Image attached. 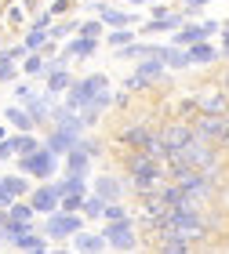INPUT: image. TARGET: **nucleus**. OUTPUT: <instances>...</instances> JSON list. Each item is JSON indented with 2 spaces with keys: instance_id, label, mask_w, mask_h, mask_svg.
Here are the masks:
<instances>
[{
  "instance_id": "1",
  "label": "nucleus",
  "mask_w": 229,
  "mask_h": 254,
  "mask_svg": "<svg viewBox=\"0 0 229 254\" xmlns=\"http://www.w3.org/2000/svg\"><path fill=\"white\" fill-rule=\"evenodd\" d=\"M106 87H109L106 73H95V76L76 80V84H73L70 91H66V109H70V113H76V109H87V102H91V98H98Z\"/></svg>"
},
{
  "instance_id": "2",
  "label": "nucleus",
  "mask_w": 229,
  "mask_h": 254,
  "mask_svg": "<svg viewBox=\"0 0 229 254\" xmlns=\"http://www.w3.org/2000/svg\"><path fill=\"white\" fill-rule=\"evenodd\" d=\"M102 236H106L109 247H117L120 254H131L135 247H139V222L135 218H124V222H109L106 229H102Z\"/></svg>"
},
{
  "instance_id": "3",
  "label": "nucleus",
  "mask_w": 229,
  "mask_h": 254,
  "mask_svg": "<svg viewBox=\"0 0 229 254\" xmlns=\"http://www.w3.org/2000/svg\"><path fill=\"white\" fill-rule=\"evenodd\" d=\"M160 142L167 145V153H175V149H186L193 138H197V131H193V124L189 120H178V117H171V120H164L160 124Z\"/></svg>"
},
{
  "instance_id": "4",
  "label": "nucleus",
  "mask_w": 229,
  "mask_h": 254,
  "mask_svg": "<svg viewBox=\"0 0 229 254\" xmlns=\"http://www.w3.org/2000/svg\"><path fill=\"white\" fill-rule=\"evenodd\" d=\"M193 102H197V113H215V117H229V95L215 84V80H208L197 95H193Z\"/></svg>"
},
{
  "instance_id": "5",
  "label": "nucleus",
  "mask_w": 229,
  "mask_h": 254,
  "mask_svg": "<svg viewBox=\"0 0 229 254\" xmlns=\"http://www.w3.org/2000/svg\"><path fill=\"white\" fill-rule=\"evenodd\" d=\"M193 131H197L200 142L208 145H222L226 134H229V120L226 117H215V113H200L197 120H193Z\"/></svg>"
},
{
  "instance_id": "6",
  "label": "nucleus",
  "mask_w": 229,
  "mask_h": 254,
  "mask_svg": "<svg viewBox=\"0 0 229 254\" xmlns=\"http://www.w3.org/2000/svg\"><path fill=\"white\" fill-rule=\"evenodd\" d=\"M80 229H84V218H80V214L59 211V214H48V222H44V236H48V240H70V236L80 233Z\"/></svg>"
},
{
  "instance_id": "7",
  "label": "nucleus",
  "mask_w": 229,
  "mask_h": 254,
  "mask_svg": "<svg viewBox=\"0 0 229 254\" xmlns=\"http://www.w3.org/2000/svg\"><path fill=\"white\" fill-rule=\"evenodd\" d=\"M18 171H26V175H37V178H44L48 182L55 171V153L51 149H40V153H33V156H18Z\"/></svg>"
},
{
  "instance_id": "8",
  "label": "nucleus",
  "mask_w": 229,
  "mask_h": 254,
  "mask_svg": "<svg viewBox=\"0 0 229 254\" xmlns=\"http://www.w3.org/2000/svg\"><path fill=\"white\" fill-rule=\"evenodd\" d=\"M29 203H33V211H37V214H59L62 196L55 192V186H37L29 192Z\"/></svg>"
},
{
  "instance_id": "9",
  "label": "nucleus",
  "mask_w": 229,
  "mask_h": 254,
  "mask_svg": "<svg viewBox=\"0 0 229 254\" xmlns=\"http://www.w3.org/2000/svg\"><path fill=\"white\" fill-rule=\"evenodd\" d=\"M131 189V182L128 178H113V175H102L95 182V196H102L106 203H120V196Z\"/></svg>"
},
{
  "instance_id": "10",
  "label": "nucleus",
  "mask_w": 229,
  "mask_h": 254,
  "mask_svg": "<svg viewBox=\"0 0 229 254\" xmlns=\"http://www.w3.org/2000/svg\"><path fill=\"white\" fill-rule=\"evenodd\" d=\"M215 29H219V22H204V26H193V29H178V33H175V48H193V44H204Z\"/></svg>"
},
{
  "instance_id": "11",
  "label": "nucleus",
  "mask_w": 229,
  "mask_h": 254,
  "mask_svg": "<svg viewBox=\"0 0 229 254\" xmlns=\"http://www.w3.org/2000/svg\"><path fill=\"white\" fill-rule=\"evenodd\" d=\"M26 109H29V117H33V124H55V113H59V109H55V102L51 98H44V95H33L29 102H26Z\"/></svg>"
},
{
  "instance_id": "12",
  "label": "nucleus",
  "mask_w": 229,
  "mask_h": 254,
  "mask_svg": "<svg viewBox=\"0 0 229 254\" xmlns=\"http://www.w3.org/2000/svg\"><path fill=\"white\" fill-rule=\"evenodd\" d=\"M109 244H106V236H95V233H76L73 236V251L80 254H102Z\"/></svg>"
},
{
  "instance_id": "13",
  "label": "nucleus",
  "mask_w": 229,
  "mask_h": 254,
  "mask_svg": "<svg viewBox=\"0 0 229 254\" xmlns=\"http://www.w3.org/2000/svg\"><path fill=\"white\" fill-rule=\"evenodd\" d=\"M95 48H98V40H87V37H73L70 44H66V59H91L95 55Z\"/></svg>"
},
{
  "instance_id": "14",
  "label": "nucleus",
  "mask_w": 229,
  "mask_h": 254,
  "mask_svg": "<svg viewBox=\"0 0 229 254\" xmlns=\"http://www.w3.org/2000/svg\"><path fill=\"white\" fill-rule=\"evenodd\" d=\"M4 117H7V124L15 127L18 134H33V127H37V124H33V117H29V109H18V106H11V109L4 113Z\"/></svg>"
},
{
  "instance_id": "15",
  "label": "nucleus",
  "mask_w": 229,
  "mask_h": 254,
  "mask_svg": "<svg viewBox=\"0 0 229 254\" xmlns=\"http://www.w3.org/2000/svg\"><path fill=\"white\" fill-rule=\"evenodd\" d=\"M84 175H87V153L76 145L73 153L66 156V178H84Z\"/></svg>"
},
{
  "instance_id": "16",
  "label": "nucleus",
  "mask_w": 229,
  "mask_h": 254,
  "mask_svg": "<svg viewBox=\"0 0 229 254\" xmlns=\"http://www.w3.org/2000/svg\"><path fill=\"white\" fill-rule=\"evenodd\" d=\"M95 11H98V18L106 22V26H117V29H128V26H131V18L124 15V11L109 7V4H95Z\"/></svg>"
},
{
  "instance_id": "17",
  "label": "nucleus",
  "mask_w": 229,
  "mask_h": 254,
  "mask_svg": "<svg viewBox=\"0 0 229 254\" xmlns=\"http://www.w3.org/2000/svg\"><path fill=\"white\" fill-rule=\"evenodd\" d=\"M48 149H51L55 156H59V153L70 156L73 149H76V138H73V134H66V131H51V134H48Z\"/></svg>"
},
{
  "instance_id": "18",
  "label": "nucleus",
  "mask_w": 229,
  "mask_h": 254,
  "mask_svg": "<svg viewBox=\"0 0 229 254\" xmlns=\"http://www.w3.org/2000/svg\"><path fill=\"white\" fill-rule=\"evenodd\" d=\"M186 51H189V62H193V65H211L215 59H219V51H215L208 40H204V44H193V48H186Z\"/></svg>"
},
{
  "instance_id": "19",
  "label": "nucleus",
  "mask_w": 229,
  "mask_h": 254,
  "mask_svg": "<svg viewBox=\"0 0 229 254\" xmlns=\"http://www.w3.org/2000/svg\"><path fill=\"white\" fill-rule=\"evenodd\" d=\"M164 65H167L164 59H146V62H142L139 69H135V73H139V76L146 80V84L153 80V87H156V80H164V76H160V73H164Z\"/></svg>"
},
{
  "instance_id": "20",
  "label": "nucleus",
  "mask_w": 229,
  "mask_h": 254,
  "mask_svg": "<svg viewBox=\"0 0 229 254\" xmlns=\"http://www.w3.org/2000/svg\"><path fill=\"white\" fill-rule=\"evenodd\" d=\"M51 44V29H37L33 26L29 33H26V48H29V55H40V48H48Z\"/></svg>"
},
{
  "instance_id": "21",
  "label": "nucleus",
  "mask_w": 229,
  "mask_h": 254,
  "mask_svg": "<svg viewBox=\"0 0 229 254\" xmlns=\"http://www.w3.org/2000/svg\"><path fill=\"white\" fill-rule=\"evenodd\" d=\"M182 26V15H164V18H153L150 26H142L146 33H171V29H178Z\"/></svg>"
},
{
  "instance_id": "22",
  "label": "nucleus",
  "mask_w": 229,
  "mask_h": 254,
  "mask_svg": "<svg viewBox=\"0 0 229 254\" xmlns=\"http://www.w3.org/2000/svg\"><path fill=\"white\" fill-rule=\"evenodd\" d=\"M73 84H76V80L66 73V69H62V73H51V76H48V91H51V95H62V91H70Z\"/></svg>"
},
{
  "instance_id": "23",
  "label": "nucleus",
  "mask_w": 229,
  "mask_h": 254,
  "mask_svg": "<svg viewBox=\"0 0 229 254\" xmlns=\"http://www.w3.org/2000/svg\"><path fill=\"white\" fill-rule=\"evenodd\" d=\"M15 138V145H18V156H33V153H40V142L33 134H11Z\"/></svg>"
},
{
  "instance_id": "24",
  "label": "nucleus",
  "mask_w": 229,
  "mask_h": 254,
  "mask_svg": "<svg viewBox=\"0 0 229 254\" xmlns=\"http://www.w3.org/2000/svg\"><path fill=\"white\" fill-rule=\"evenodd\" d=\"M11 222H29V218L33 214H37V211H33V203H26V200H18V203H11Z\"/></svg>"
},
{
  "instance_id": "25",
  "label": "nucleus",
  "mask_w": 229,
  "mask_h": 254,
  "mask_svg": "<svg viewBox=\"0 0 229 254\" xmlns=\"http://www.w3.org/2000/svg\"><path fill=\"white\" fill-rule=\"evenodd\" d=\"M102 211H106V200H102V196H87L84 200V218H102Z\"/></svg>"
},
{
  "instance_id": "26",
  "label": "nucleus",
  "mask_w": 229,
  "mask_h": 254,
  "mask_svg": "<svg viewBox=\"0 0 229 254\" xmlns=\"http://www.w3.org/2000/svg\"><path fill=\"white\" fill-rule=\"evenodd\" d=\"M4 186L15 192V200H22V196H29V192H33V189L26 186V178H18V175H7V178H4Z\"/></svg>"
},
{
  "instance_id": "27",
  "label": "nucleus",
  "mask_w": 229,
  "mask_h": 254,
  "mask_svg": "<svg viewBox=\"0 0 229 254\" xmlns=\"http://www.w3.org/2000/svg\"><path fill=\"white\" fill-rule=\"evenodd\" d=\"M167 65H171V69H186V65H193V62H189V51H186V48H171Z\"/></svg>"
},
{
  "instance_id": "28",
  "label": "nucleus",
  "mask_w": 229,
  "mask_h": 254,
  "mask_svg": "<svg viewBox=\"0 0 229 254\" xmlns=\"http://www.w3.org/2000/svg\"><path fill=\"white\" fill-rule=\"evenodd\" d=\"M102 218H106V222H124V218H128V207H124V203H106Z\"/></svg>"
},
{
  "instance_id": "29",
  "label": "nucleus",
  "mask_w": 229,
  "mask_h": 254,
  "mask_svg": "<svg viewBox=\"0 0 229 254\" xmlns=\"http://www.w3.org/2000/svg\"><path fill=\"white\" fill-rule=\"evenodd\" d=\"M80 37L98 40V37H102V18H95V22H80Z\"/></svg>"
},
{
  "instance_id": "30",
  "label": "nucleus",
  "mask_w": 229,
  "mask_h": 254,
  "mask_svg": "<svg viewBox=\"0 0 229 254\" xmlns=\"http://www.w3.org/2000/svg\"><path fill=\"white\" fill-rule=\"evenodd\" d=\"M15 247H18V251H37V247H48V244H44V240H40L37 233H29V236L15 240Z\"/></svg>"
},
{
  "instance_id": "31",
  "label": "nucleus",
  "mask_w": 229,
  "mask_h": 254,
  "mask_svg": "<svg viewBox=\"0 0 229 254\" xmlns=\"http://www.w3.org/2000/svg\"><path fill=\"white\" fill-rule=\"evenodd\" d=\"M22 69H26L29 76H44V59H40V55H29V59L22 62Z\"/></svg>"
},
{
  "instance_id": "32",
  "label": "nucleus",
  "mask_w": 229,
  "mask_h": 254,
  "mask_svg": "<svg viewBox=\"0 0 229 254\" xmlns=\"http://www.w3.org/2000/svg\"><path fill=\"white\" fill-rule=\"evenodd\" d=\"M66 196H87V182L84 178H66Z\"/></svg>"
},
{
  "instance_id": "33",
  "label": "nucleus",
  "mask_w": 229,
  "mask_h": 254,
  "mask_svg": "<svg viewBox=\"0 0 229 254\" xmlns=\"http://www.w3.org/2000/svg\"><path fill=\"white\" fill-rule=\"evenodd\" d=\"M131 37H135L131 29H113V33H109V44H113V48H128Z\"/></svg>"
},
{
  "instance_id": "34",
  "label": "nucleus",
  "mask_w": 229,
  "mask_h": 254,
  "mask_svg": "<svg viewBox=\"0 0 229 254\" xmlns=\"http://www.w3.org/2000/svg\"><path fill=\"white\" fill-rule=\"evenodd\" d=\"M73 29H80V22H59V26H51V40H59V37H70Z\"/></svg>"
},
{
  "instance_id": "35",
  "label": "nucleus",
  "mask_w": 229,
  "mask_h": 254,
  "mask_svg": "<svg viewBox=\"0 0 229 254\" xmlns=\"http://www.w3.org/2000/svg\"><path fill=\"white\" fill-rule=\"evenodd\" d=\"M7 156H18V145H15V138H4V142H0V160H7Z\"/></svg>"
},
{
  "instance_id": "36",
  "label": "nucleus",
  "mask_w": 229,
  "mask_h": 254,
  "mask_svg": "<svg viewBox=\"0 0 229 254\" xmlns=\"http://www.w3.org/2000/svg\"><path fill=\"white\" fill-rule=\"evenodd\" d=\"M76 145H80V149H84V153H87V156H98V153H102V145L95 142V138H80V142H76Z\"/></svg>"
},
{
  "instance_id": "37",
  "label": "nucleus",
  "mask_w": 229,
  "mask_h": 254,
  "mask_svg": "<svg viewBox=\"0 0 229 254\" xmlns=\"http://www.w3.org/2000/svg\"><path fill=\"white\" fill-rule=\"evenodd\" d=\"M33 26H37V29H48V26H51V11H40V15H37V22H33Z\"/></svg>"
},
{
  "instance_id": "38",
  "label": "nucleus",
  "mask_w": 229,
  "mask_h": 254,
  "mask_svg": "<svg viewBox=\"0 0 229 254\" xmlns=\"http://www.w3.org/2000/svg\"><path fill=\"white\" fill-rule=\"evenodd\" d=\"M215 84H219L222 91H226V95H229V65L222 69V73H219V80H215Z\"/></svg>"
},
{
  "instance_id": "39",
  "label": "nucleus",
  "mask_w": 229,
  "mask_h": 254,
  "mask_svg": "<svg viewBox=\"0 0 229 254\" xmlns=\"http://www.w3.org/2000/svg\"><path fill=\"white\" fill-rule=\"evenodd\" d=\"M15 76V65H7V69H0V84H4V80H11Z\"/></svg>"
},
{
  "instance_id": "40",
  "label": "nucleus",
  "mask_w": 229,
  "mask_h": 254,
  "mask_svg": "<svg viewBox=\"0 0 229 254\" xmlns=\"http://www.w3.org/2000/svg\"><path fill=\"white\" fill-rule=\"evenodd\" d=\"M208 0H186V11H197V7H204Z\"/></svg>"
},
{
  "instance_id": "41",
  "label": "nucleus",
  "mask_w": 229,
  "mask_h": 254,
  "mask_svg": "<svg viewBox=\"0 0 229 254\" xmlns=\"http://www.w3.org/2000/svg\"><path fill=\"white\" fill-rule=\"evenodd\" d=\"M222 55L229 59V33H222Z\"/></svg>"
},
{
  "instance_id": "42",
  "label": "nucleus",
  "mask_w": 229,
  "mask_h": 254,
  "mask_svg": "<svg viewBox=\"0 0 229 254\" xmlns=\"http://www.w3.org/2000/svg\"><path fill=\"white\" fill-rule=\"evenodd\" d=\"M55 254H80V251H55Z\"/></svg>"
},
{
  "instance_id": "43",
  "label": "nucleus",
  "mask_w": 229,
  "mask_h": 254,
  "mask_svg": "<svg viewBox=\"0 0 229 254\" xmlns=\"http://www.w3.org/2000/svg\"><path fill=\"white\" fill-rule=\"evenodd\" d=\"M131 4H150V0H131Z\"/></svg>"
},
{
  "instance_id": "44",
  "label": "nucleus",
  "mask_w": 229,
  "mask_h": 254,
  "mask_svg": "<svg viewBox=\"0 0 229 254\" xmlns=\"http://www.w3.org/2000/svg\"><path fill=\"white\" fill-rule=\"evenodd\" d=\"M4 138H7V134H4V127H0V142H4Z\"/></svg>"
},
{
  "instance_id": "45",
  "label": "nucleus",
  "mask_w": 229,
  "mask_h": 254,
  "mask_svg": "<svg viewBox=\"0 0 229 254\" xmlns=\"http://www.w3.org/2000/svg\"><path fill=\"white\" fill-rule=\"evenodd\" d=\"M222 26H226V33H229V22H222Z\"/></svg>"
},
{
  "instance_id": "46",
  "label": "nucleus",
  "mask_w": 229,
  "mask_h": 254,
  "mask_svg": "<svg viewBox=\"0 0 229 254\" xmlns=\"http://www.w3.org/2000/svg\"><path fill=\"white\" fill-rule=\"evenodd\" d=\"M131 254H146V251H131Z\"/></svg>"
},
{
  "instance_id": "47",
  "label": "nucleus",
  "mask_w": 229,
  "mask_h": 254,
  "mask_svg": "<svg viewBox=\"0 0 229 254\" xmlns=\"http://www.w3.org/2000/svg\"><path fill=\"white\" fill-rule=\"evenodd\" d=\"M0 240H4V229H0Z\"/></svg>"
},
{
  "instance_id": "48",
  "label": "nucleus",
  "mask_w": 229,
  "mask_h": 254,
  "mask_svg": "<svg viewBox=\"0 0 229 254\" xmlns=\"http://www.w3.org/2000/svg\"><path fill=\"white\" fill-rule=\"evenodd\" d=\"M226 120H229V117H226Z\"/></svg>"
}]
</instances>
